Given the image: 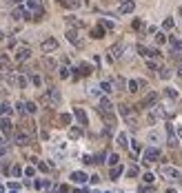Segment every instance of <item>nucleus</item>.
Masks as SVG:
<instances>
[{
  "label": "nucleus",
  "mask_w": 182,
  "mask_h": 193,
  "mask_svg": "<svg viewBox=\"0 0 182 193\" xmlns=\"http://www.w3.org/2000/svg\"><path fill=\"white\" fill-rule=\"evenodd\" d=\"M149 140H151V142H162V136L158 131H149Z\"/></svg>",
  "instance_id": "16"
},
{
  "label": "nucleus",
  "mask_w": 182,
  "mask_h": 193,
  "mask_svg": "<svg viewBox=\"0 0 182 193\" xmlns=\"http://www.w3.org/2000/svg\"><path fill=\"white\" fill-rule=\"evenodd\" d=\"M164 93H167V96L171 98V100H176V98H178V91H176V89H167Z\"/></svg>",
  "instance_id": "27"
},
{
  "label": "nucleus",
  "mask_w": 182,
  "mask_h": 193,
  "mask_svg": "<svg viewBox=\"0 0 182 193\" xmlns=\"http://www.w3.org/2000/svg\"><path fill=\"white\" fill-rule=\"evenodd\" d=\"M113 87H116L118 91H122V89H124V80H122V78H116V80H113Z\"/></svg>",
  "instance_id": "21"
},
{
  "label": "nucleus",
  "mask_w": 182,
  "mask_h": 193,
  "mask_svg": "<svg viewBox=\"0 0 182 193\" xmlns=\"http://www.w3.org/2000/svg\"><path fill=\"white\" fill-rule=\"evenodd\" d=\"M180 16H182V7H180Z\"/></svg>",
  "instance_id": "38"
},
{
  "label": "nucleus",
  "mask_w": 182,
  "mask_h": 193,
  "mask_svg": "<svg viewBox=\"0 0 182 193\" xmlns=\"http://www.w3.org/2000/svg\"><path fill=\"white\" fill-rule=\"evenodd\" d=\"M67 25H71V27H85V22L78 20L76 16H67Z\"/></svg>",
  "instance_id": "14"
},
{
  "label": "nucleus",
  "mask_w": 182,
  "mask_h": 193,
  "mask_svg": "<svg viewBox=\"0 0 182 193\" xmlns=\"http://www.w3.org/2000/svg\"><path fill=\"white\" fill-rule=\"evenodd\" d=\"M158 155H160V151H158V149H149V151L144 153V160H147V162H156Z\"/></svg>",
  "instance_id": "12"
},
{
  "label": "nucleus",
  "mask_w": 182,
  "mask_h": 193,
  "mask_svg": "<svg viewBox=\"0 0 182 193\" xmlns=\"http://www.w3.org/2000/svg\"><path fill=\"white\" fill-rule=\"evenodd\" d=\"M71 178L76 180V182H85V180H87V175H85V173H73Z\"/></svg>",
  "instance_id": "22"
},
{
  "label": "nucleus",
  "mask_w": 182,
  "mask_h": 193,
  "mask_svg": "<svg viewBox=\"0 0 182 193\" xmlns=\"http://www.w3.org/2000/svg\"><path fill=\"white\" fill-rule=\"evenodd\" d=\"M164 40H167V38H164V33H158V36H156V42H158V45H162Z\"/></svg>",
  "instance_id": "28"
},
{
  "label": "nucleus",
  "mask_w": 182,
  "mask_h": 193,
  "mask_svg": "<svg viewBox=\"0 0 182 193\" xmlns=\"http://www.w3.org/2000/svg\"><path fill=\"white\" fill-rule=\"evenodd\" d=\"M42 100H45L47 104H51V107H60V102H62V96H60V91H58L56 87H49Z\"/></svg>",
  "instance_id": "1"
},
{
  "label": "nucleus",
  "mask_w": 182,
  "mask_h": 193,
  "mask_svg": "<svg viewBox=\"0 0 182 193\" xmlns=\"http://www.w3.org/2000/svg\"><path fill=\"white\" fill-rule=\"evenodd\" d=\"M60 76L67 78V76H69V69H65V67H62V69H60Z\"/></svg>",
  "instance_id": "35"
},
{
  "label": "nucleus",
  "mask_w": 182,
  "mask_h": 193,
  "mask_svg": "<svg viewBox=\"0 0 182 193\" xmlns=\"http://www.w3.org/2000/svg\"><path fill=\"white\" fill-rule=\"evenodd\" d=\"M11 18H14V20H25V18H29V11H25L22 7H16V9L11 11Z\"/></svg>",
  "instance_id": "8"
},
{
  "label": "nucleus",
  "mask_w": 182,
  "mask_h": 193,
  "mask_svg": "<svg viewBox=\"0 0 182 193\" xmlns=\"http://www.w3.org/2000/svg\"><path fill=\"white\" fill-rule=\"evenodd\" d=\"M40 49L45 51V53H49V51H56V49H58V40H56V38H47V40H42Z\"/></svg>",
  "instance_id": "4"
},
{
  "label": "nucleus",
  "mask_w": 182,
  "mask_h": 193,
  "mask_svg": "<svg viewBox=\"0 0 182 193\" xmlns=\"http://www.w3.org/2000/svg\"><path fill=\"white\" fill-rule=\"evenodd\" d=\"M120 113H122V116H124V120L129 122L131 127H133V124H136V116H133V113H131V109L127 107V104H120Z\"/></svg>",
  "instance_id": "6"
},
{
  "label": "nucleus",
  "mask_w": 182,
  "mask_h": 193,
  "mask_svg": "<svg viewBox=\"0 0 182 193\" xmlns=\"http://www.w3.org/2000/svg\"><path fill=\"white\" fill-rule=\"evenodd\" d=\"M9 111V104H5V102H2V104H0V113H7Z\"/></svg>",
  "instance_id": "33"
},
{
  "label": "nucleus",
  "mask_w": 182,
  "mask_h": 193,
  "mask_svg": "<svg viewBox=\"0 0 182 193\" xmlns=\"http://www.w3.org/2000/svg\"><path fill=\"white\" fill-rule=\"evenodd\" d=\"M156 102H158V93H156V91H149L147 96L142 98L140 107H151V104H156Z\"/></svg>",
  "instance_id": "5"
},
{
  "label": "nucleus",
  "mask_w": 182,
  "mask_h": 193,
  "mask_svg": "<svg viewBox=\"0 0 182 193\" xmlns=\"http://www.w3.org/2000/svg\"><path fill=\"white\" fill-rule=\"evenodd\" d=\"M58 2H62V5H65V2H67V0H58Z\"/></svg>",
  "instance_id": "37"
},
{
  "label": "nucleus",
  "mask_w": 182,
  "mask_h": 193,
  "mask_svg": "<svg viewBox=\"0 0 182 193\" xmlns=\"http://www.w3.org/2000/svg\"><path fill=\"white\" fill-rule=\"evenodd\" d=\"M171 45H173V49L182 51V38H171Z\"/></svg>",
  "instance_id": "18"
},
{
  "label": "nucleus",
  "mask_w": 182,
  "mask_h": 193,
  "mask_svg": "<svg viewBox=\"0 0 182 193\" xmlns=\"http://www.w3.org/2000/svg\"><path fill=\"white\" fill-rule=\"evenodd\" d=\"M133 0H120V9H118V13H131L133 11Z\"/></svg>",
  "instance_id": "7"
},
{
  "label": "nucleus",
  "mask_w": 182,
  "mask_h": 193,
  "mask_svg": "<svg viewBox=\"0 0 182 193\" xmlns=\"http://www.w3.org/2000/svg\"><path fill=\"white\" fill-rule=\"evenodd\" d=\"M2 40H5V31L0 29V42H2Z\"/></svg>",
  "instance_id": "36"
},
{
  "label": "nucleus",
  "mask_w": 182,
  "mask_h": 193,
  "mask_svg": "<svg viewBox=\"0 0 182 193\" xmlns=\"http://www.w3.org/2000/svg\"><path fill=\"white\" fill-rule=\"evenodd\" d=\"M171 27H173V20H171V18H169V20H164V29H171Z\"/></svg>",
  "instance_id": "34"
},
{
  "label": "nucleus",
  "mask_w": 182,
  "mask_h": 193,
  "mask_svg": "<svg viewBox=\"0 0 182 193\" xmlns=\"http://www.w3.org/2000/svg\"><path fill=\"white\" fill-rule=\"evenodd\" d=\"M160 171H162V175H164L167 180H180V171L173 169V167H162Z\"/></svg>",
  "instance_id": "3"
},
{
  "label": "nucleus",
  "mask_w": 182,
  "mask_h": 193,
  "mask_svg": "<svg viewBox=\"0 0 182 193\" xmlns=\"http://www.w3.org/2000/svg\"><path fill=\"white\" fill-rule=\"evenodd\" d=\"M160 78H164V80H167V78H171V71H169V69H164V67H162V69H160Z\"/></svg>",
  "instance_id": "26"
},
{
  "label": "nucleus",
  "mask_w": 182,
  "mask_h": 193,
  "mask_svg": "<svg viewBox=\"0 0 182 193\" xmlns=\"http://www.w3.org/2000/svg\"><path fill=\"white\" fill-rule=\"evenodd\" d=\"M122 49H124L122 45H113L111 51H109V53H111V58H120V56H122Z\"/></svg>",
  "instance_id": "15"
},
{
  "label": "nucleus",
  "mask_w": 182,
  "mask_h": 193,
  "mask_svg": "<svg viewBox=\"0 0 182 193\" xmlns=\"http://www.w3.org/2000/svg\"><path fill=\"white\" fill-rule=\"evenodd\" d=\"M91 36H93V38H102V36H105V29H102V27H96V29L91 31Z\"/></svg>",
  "instance_id": "19"
},
{
  "label": "nucleus",
  "mask_w": 182,
  "mask_h": 193,
  "mask_svg": "<svg viewBox=\"0 0 182 193\" xmlns=\"http://www.w3.org/2000/svg\"><path fill=\"white\" fill-rule=\"evenodd\" d=\"M42 62H45V67H47V69H56V62L51 60V58H45Z\"/></svg>",
  "instance_id": "23"
},
{
  "label": "nucleus",
  "mask_w": 182,
  "mask_h": 193,
  "mask_svg": "<svg viewBox=\"0 0 182 193\" xmlns=\"http://www.w3.org/2000/svg\"><path fill=\"white\" fill-rule=\"evenodd\" d=\"M31 80H33V84H36V87H40V84H42V80H40V76H33V78H31Z\"/></svg>",
  "instance_id": "32"
},
{
  "label": "nucleus",
  "mask_w": 182,
  "mask_h": 193,
  "mask_svg": "<svg viewBox=\"0 0 182 193\" xmlns=\"http://www.w3.org/2000/svg\"><path fill=\"white\" fill-rule=\"evenodd\" d=\"M0 127H2V131L11 133V122H9V120H0Z\"/></svg>",
  "instance_id": "20"
},
{
  "label": "nucleus",
  "mask_w": 182,
  "mask_h": 193,
  "mask_svg": "<svg viewBox=\"0 0 182 193\" xmlns=\"http://www.w3.org/2000/svg\"><path fill=\"white\" fill-rule=\"evenodd\" d=\"M76 118L80 120V124H87V116H85V111H82V109H76Z\"/></svg>",
  "instance_id": "17"
},
{
  "label": "nucleus",
  "mask_w": 182,
  "mask_h": 193,
  "mask_svg": "<svg viewBox=\"0 0 182 193\" xmlns=\"http://www.w3.org/2000/svg\"><path fill=\"white\" fill-rule=\"evenodd\" d=\"M118 147H127V136H124V133L118 136Z\"/></svg>",
  "instance_id": "25"
},
{
  "label": "nucleus",
  "mask_w": 182,
  "mask_h": 193,
  "mask_svg": "<svg viewBox=\"0 0 182 193\" xmlns=\"http://www.w3.org/2000/svg\"><path fill=\"white\" fill-rule=\"evenodd\" d=\"M100 87H102V89H105V91H107V93H109V91H113V89H111V84H109V82H102V84H100Z\"/></svg>",
  "instance_id": "30"
},
{
  "label": "nucleus",
  "mask_w": 182,
  "mask_h": 193,
  "mask_svg": "<svg viewBox=\"0 0 182 193\" xmlns=\"http://www.w3.org/2000/svg\"><path fill=\"white\" fill-rule=\"evenodd\" d=\"M69 136H71V138H78V136H80V129H71Z\"/></svg>",
  "instance_id": "31"
},
{
  "label": "nucleus",
  "mask_w": 182,
  "mask_h": 193,
  "mask_svg": "<svg viewBox=\"0 0 182 193\" xmlns=\"http://www.w3.org/2000/svg\"><path fill=\"white\" fill-rule=\"evenodd\" d=\"M27 7H29V11H33V13H38V11H42V5H40V0H29V2H27Z\"/></svg>",
  "instance_id": "13"
},
{
  "label": "nucleus",
  "mask_w": 182,
  "mask_h": 193,
  "mask_svg": "<svg viewBox=\"0 0 182 193\" xmlns=\"http://www.w3.org/2000/svg\"><path fill=\"white\" fill-rule=\"evenodd\" d=\"M80 69H82V73H85V76H87V73H91V67H89V65H80Z\"/></svg>",
  "instance_id": "29"
},
{
  "label": "nucleus",
  "mask_w": 182,
  "mask_h": 193,
  "mask_svg": "<svg viewBox=\"0 0 182 193\" xmlns=\"http://www.w3.org/2000/svg\"><path fill=\"white\" fill-rule=\"evenodd\" d=\"M67 40H69L71 45H76V47H82V40L78 38V33H76L73 29H69V31H67Z\"/></svg>",
  "instance_id": "9"
},
{
  "label": "nucleus",
  "mask_w": 182,
  "mask_h": 193,
  "mask_svg": "<svg viewBox=\"0 0 182 193\" xmlns=\"http://www.w3.org/2000/svg\"><path fill=\"white\" fill-rule=\"evenodd\" d=\"M29 58H31V49H29V47H25V45H18V47H16V51H14V60L18 62V65L27 62Z\"/></svg>",
  "instance_id": "2"
},
{
  "label": "nucleus",
  "mask_w": 182,
  "mask_h": 193,
  "mask_svg": "<svg viewBox=\"0 0 182 193\" xmlns=\"http://www.w3.org/2000/svg\"><path fill=\"white\" fill-rule=\"evenodd\" d=\"M138 87H140V82H138V80H131V82H129V91L136 93V91H138Z\"/></svg>",
  "instance_id": "24"
},
{
  "label": "nucleus",
  "mask_w": 182,
  "mask_h": 193,
  "mask_svg": "<svg viewBox=\"0 0 182 193\" xmlns=\"http://www.w3.org/2000/svg\"><path fill=\"white\" fill-rule=\"evenodd\" d=\"M16 142H18V144H27V142H29V136H27L25 129H20V131H18V136H16Z\"/></svg>",
  "instance_id": "11"
},
{
  "label": "nucleus",
  "mask_w": 182,
  "mask_h": 193,
  "mask_svg": "<svg viewBox=\"0 0 182 193\" xmlns=\"http://www.w3.org/2000/svg\"><path fill=\"white\" fill-rule=\"evenodd\" d=\"M111 109H113V104L107 98H100V113H111Z\"/></svg>",
  "instance_id": "10"
}]
</instances>
